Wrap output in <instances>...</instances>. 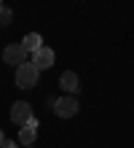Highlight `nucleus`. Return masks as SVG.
Returning <instances> with one entry per match:
<instances>
[{"instance_id": "39448f33", "label": "nucleus", "mask_w": 134, "mask_h": 148, "mask_svg": "<svg viewBox=\"0 0 134 148\" xmlns=\"http://www.w3.org/2000/svg\"><path fill=\"white\" fill-rule=\"evenodd\" d=\"M54 59H56V54H54V49H48V46H40V49L32 54V62L38 65L40 70H48V67H54Z\"/></svg>"}, {"instance_id": "0eeeda50", "label": "nucleus", "mask_w": 134, "mask_h": 148, "mask_svg": "<svg viewBox=\"0 0 134 148\" xmlns=\"http://www.w3.org/2000/svg\"><path fill=\"white\" fill-rule=\"evenodd\" d=\"M35 137H38V119L32 116V119L22 127V132H19V143H22V145H35Z\"/></svg>"}, {"instance_id": "20e7f679", "label": "nucleus", "mask_w": 134, "mask_h": 148, "mask_svg": "<svg viewBox=\"0 0 134 148\" xmlns=\"http://www.w3.org/2000/svg\"><path fill=\"white\" fill-rule=\"evenodd\" d=\"M30 119H32V105L27 100H16L14 105H11V121L19 124V127H24Z\"/></svg>"}, {"instance_id": "423d86ee", "label": "nucleus", "mask_w": 134, "mask_h": 148, "mask_svg": "<svg viewBox=\"0 0 134 148\" xmlns=\"http://www.w3.org/2000/svg\"><path fill=\"white\" fill-rule=\"evenodd\" d=\"M59 86L65 89V94H78L80 92V78L75 75V70H65L59 75Z\"/></svg>"}, {"instance_id": "f257e3e1", "label": "nucleus", "mask_w": 134, "mask_h": 148, "mask_svg": "<svg viewBox=\"0 0 134 148\" xmlns=\"http://www.w3.org/2000/svg\"><path fill=\"white\" fill-rule=\"evenodd\" d=\"M40 67L35 65V62H24V65H19L16 67V73H14V81H16V86L19 89H32L35 84H38V78H40Z\"/></svg>"}, {"instance_id": "9b49d317", "label": "nucleus", "mask_w": 134, "mask_h": 148, "mask_svg": "<svg viewBox=\"0 0 134 148\" xmlns=\"http://www.w3.org/2000/svg\"><path fill=\"white\" fill-rule=\"evenodd\" d=\"M3 140H5V137H3V132H0V145H3Z\"/></svg>"}, {"instance_id": "f8f14e48", "label": "nucleus", "mask_w": 134, "mask_h": 148, "mask_svg": "<svg viewBox=\"0 0 134 148\" xmlns=\"http://www.w3.org/2000/svg\"><path fill=\"white\" fill-rule=\"evenodd\" d=\"M24 148H35V145H24Z\"/></svg>"}, {"instance_id": "9d476101", "label": "nucleus", "mask_w": 134, "mask_h": 148, "mask_svg": "<svg viewBox=\"0 0 134 148\" xmlns=\"http://www.w3.org/2000/svg\"><path fill=\"white\" fill-rule=\"evenodd\" d=\"M0 148H16V143H14V140H3V145H0Z\"/></svg>"}, {"instance_id": "6e6552de", "label": "nucleus", "mask_w": 134, "mask_h": 148, "mask_svg": "<svg viewBox=\"0 0 134 148\" xmlns=\"http://www.w3.org/2000/svg\"><path fill=\"white\" fill-rule=\"evenodd\" d=\"M22 46L27 49V51H38L40 46H43V38H40V32H30V35H24V40H22Z\"/></svg>"}, {"instance_id": "ddd939ff", "label": "nucleus", "mask_w": 134, "mask_h": 148, "mask_svg": "<svg viewBox=\"0 0 134 148\" xmlns=\"http://www.w3.org/2000/svg\"><path fill=\"white\" fill-rule=\"evenodd\" d=\"M0 3H3V0H0Z\"/></svg>"}, {"instance_id": "7ed1b4c3", "label": "nucleus", "mask_w": 134, "mask_h": 148, "mask_svg": "<svg viewBox=\"0 0 134 148\" xmlns=\"http://www.w3.org/2000/svg\"><path fill=\"white\" fill-rule=\"evenodd\" d=\"M27 54H30V51H27L22 43H11V46H5V51H3V62L19 67V65L27 62Z\"/></svg>"}, {"instance_id": "f03ea898", "label": "nucleus", "mask_w": 134, "mask_h": 148, "mask_svg": "<svg viewBox=\"0 0 134 148\" xmlns=\"http://www.w3.org/2000/svg\"><path fill=\"white\" fill-rule=\"evenodd\" d=\"M51 108H54V113H56L59 119H73L78 113V100H75V94H65V97L54 100Z\"/></svg>"}, {"instance_id": "1a4fd4ad", "label": "nucleus", "mask_w": 134, "mask_h": 148, "mask_svg": "<svg viewBox=\"0 0 134 148\" xmlns=\"http://www.w3.org/2000/svg\"><path fill=\"white\" fill-rule=\"evenodd\" d=\"M11 19H14V11H11L8 5L0 3V24H3V27H8V24H11Z\"/></svg>"}]
</instances>
